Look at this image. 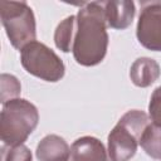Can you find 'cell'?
Wrapping results in <instances>:
<instances>
[{"mask_svg": "<svg viewBox=\"0 0 161 161\" xmlns=\"http://www.w3.org/2000/svg\"><path fill=\"white\" fill-rule=\"evenodd\" d=\"M107 19L103 1L84 3L75 15V34L72 47L74 60L83 67L99 64L108 48Z\"/></svg>", "mask_w": 161, "mask_h": 161, "instance_id": "cell-1", "label": "cell"}, {"mask_svg": "<svg viewBox=\"0 0 161 161\" xmlns=\"http://www.w3.org/2000/svg\"><path fill=\"white\" fill-rule=\"evenodd\" d=\"M39 122L38 108L24 98L3 103L0 113V137L3 148L23 145Z\"/></svg>", "mask_w": 161, "mask_h": 161, "instance_id": "cell-2", "label": "cell"}, {"mask_svg": "<svg viewBox=\"0 0 161 161\" xmlns=\"http://www.w3.org/2000/svg\"><path fill=\"white\" fill-rule=\"evenodd\" d=\"M150 117L140 109L127 111L112 128L107 138V153L111 161L131 160L140 145L143 131L150 125Z\"/></svg>", "mask_w": 161, "mask_h": 161, "instance_id": "cell-3", "label": "cell"}, {"mask_svg": "<svg viewBox=\"0 0 161 161\" xmlns=\"http://www.w3.org/2000/svg\"><path fill=\"white\" fill-rule=\"evenodd\" d=\"M0 19L5 33L15 49L21 50L25 45L35 40V16L26 1H0Z\"/></svg>", "mask_w": 161, "mask_h": 161, "instance_id": "cell-4", "label": "cell"}, {"mask_svg": "<svg viewBox=\"0 0 161 161\" xmlns=\"http://www.w3.org/2000/svg\"><path fill=\"white\" fill-rule=\"evenodd\" d=\"M23 68L31 75L45 82L55 83L64 77L63 60L44 43L34 40L20 50Z\"/></svg>", "mask_w": 161, "mask_h": 161, "instance_id": "cell-5", "label": "cell"}, {"mask_svg": "<svg viewBox=\"0 0 161 161\" xmlns=\"http://www.w3.org/2000/svg\"><path fill=\"white\" fill-rule=\"evenodd\" d=\"M136 36L143 48L161 52V1L141 3Z\"/></svg>", "mask_w": 161, "mask_h": 161, "instance_id": "cell-6", "label": "cell"}, {"mask_svg": "<svg viewBox=\"0 0 161 161\" xmlns=\"http://www.w3.org/2000/svg\"><path fill=\"white\" fill-rule=\"evenodd\" d=\"M69 161H111L104 145L96 137L83 136L70 146Z\"/></svg>", "mask_w": 161, "mask_h": 161, "instance_id": "cell-7", "label": "cell"}, {"mask_svg": "<svg viewBox=\"0 0 161 161\" xmlns=\"http://www.w3.org/2000/svg\"><path fill=\"white\" fill-rule=\"evenodd\" d=\"M104 13L108 28L123 30L132 24L136 14V8L133 1L128 0H111L103 1Z\"/></svg>", "mask_w": 161, "mask_h": 161, "instance_id": "cell-8", "label": "cell"}, {"mask_svg": "<svg viewBox=\"0 0 161 161\" xmlns=\"http://www.w3.org/2000/svg\"><path fill=\"white\" fill-rule=\"evenodd\" d=\"M39 161H69L70 147L58 135H47L40 140L35 150Z\"/></svg>", "mask_w": 161, "mask_h": 161, "instance_id": "cell-9", "label": "cell"}, {"mask_svg": "<svg viewBox=\"0 0 161 161\" xmlns=\"http://www.w3.org/2000/svg\"><path fill=\"white\" fill-rule=\"evenodd\" d=\"M160 74L161 69L158 63L148 57L137 58L130 69V78L132 83L140 88L150 87L158 79Z\"/></svg>", "mask_w": 161, "mask_h": 161, "instance_id": "cell-10", "label": "cell"}, {"mask_svg": "<svg viewBox=\"0 0 161 161\" xmlns=\"http://www.w3.org/2000/svg\"><path fill=\"white\" fill-rule=\"evenodd\" d=\"M74 34H75V15H69L58 24L54 31L55 47L63 53L72 52Z\"/></svg>", "mask_w": 161, "mask_h": 161, "instance_id": "cell-11", "label": "cell"}, {"mask_svg": "<svg viewBox=\"0 0 161 161\" xmlns=\"http://www.w3.org/2000/svg\"><path fill=\"white\" fill-rule=\"evenodd\" d=\"M140 145L150 157L161 161V127L150 123L142 133Z\"/></svg>", "mask_w": 161, "mask_h": 161, "instance_id": "cell-12", "label": "cell"}, {"mask_svg": "<svg viewBox=\"0 0 161 161\" xmlns=\"http://www.w3.org/2000/svg\"><path fill=\"white\" fill-rule=\"evenodd\" d=\"M0 83H1V103L18 98V96L21 92V86L16 77L3 73L0 77Z\"/></svg>", "mask_w": 161, "mask_h": 161, "instance_id": "cell-13", "label": "cell"}, {"mask_svg": "<svg viewBox=\"0 0 161 161\" xmlns=\"http://www.w3.org/2000/svg\"><path fill=\"white\" fill-rule=\"evenodd\" d=\"M148 117L152 125L161 127V86H158L151 94L148 103Z\"/></svg>", "mask_w": 161, "mask_h": 161, "instance_id": "cell-14", "label": "cell"}, {"mask_svg": "<svg viewBox=\"0 0 161 161\" xmlns=\"http://www.w3.org/2000/svg\"><path fill=\"white\" fill-rule=\"evenodd\" d=\"M4 161H31V151L24 143L9 147L8 151H3Z\"/></svg>", "mask_w": 161, "mask_h": 161, "instance_id": "cell-15", "label": "cell"}]
</instances>
